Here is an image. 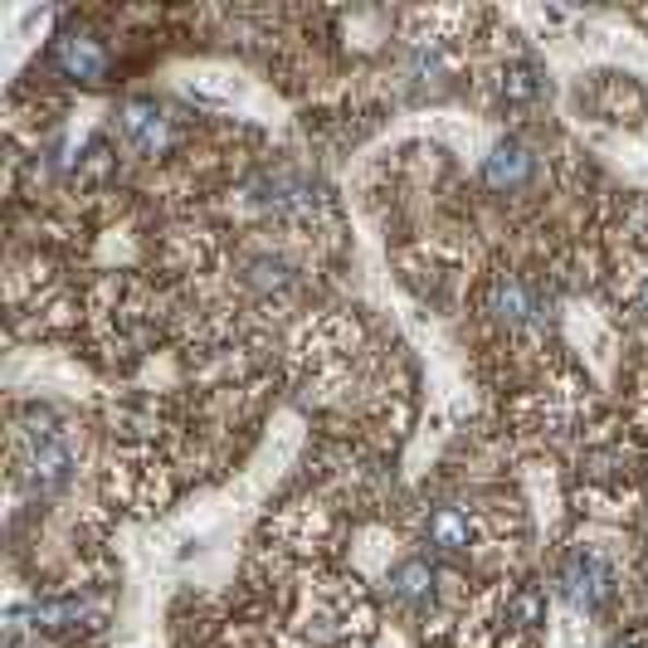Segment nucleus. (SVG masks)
Masks as SVG:
<instances>
[{
  "instance_id": "nucleus-7",
  "label": "nucleus",
  "mask_w": 648,
  "mask_h": 648,
  "mask_svg": "<svg viewBox=\"0 0 648 648\" xmlns=\"http://www.w3.org/2000/svg\"><path fill=\"white\" fill-rule=\"evenodd\" d=\"M385 585H391V600L410 614H430L434 600H439V571L424 556H405Z\"/></svg>"
},
{
  "instance_id": "nucleus-3",
  "label": "nucleus",
  "mask_w": 648,
  "mask_h": 648,
  "mask_svg": "<svg viewBox=\"0 0 648 648\" xmlns=\"http://www.w3.org/2000/svg\"><path fill=\"white\" fill-rule=\"evenodd\" d=\"M49 69L64 73L69 83L93 88V83H108V49H103V39L93 29L64 25L55 35V45H49Z\"/></svg>"
},
{
  "instance_id": "nucleus-4",
  "label": "nucleus",
  "mask_w": 648,
  "mask_h": 648,
  "mask_svg": "<svg viewBox=\"0 0 648 648\" xmlns=\"http://www.w3.org/2000/svg\"><path fill=\"white\" fill-rule=\"evenodd\" d=\"M537 176H541V152L527 137H503L483 161V185L488 191H497V195L531 191Z\"/></svg>"
},
{
  "instance_id": "nucleus-6",
  "label": "nucleus",
  "mask_w": 648,
  "mask_h": 648,
  "mask_svg": "<svg viewBox=\"0 0 648 648\" xmlns=\"http://www.w3.org/2000/svg\"><path fill=\"white\" fill-rule=\"evenodd\" d=\"M420 537L424 547L439 551V556H464L468 547H473V517L468 512H458L454 503H430L420 507Z\"/></svg>"
},
{
  "instance_id": "nucleus-5",
  "label": "nucleus",
  "mask_w": 648,
  "mask_h": 648,
  "mask_svg": "<svg viewBox=\"0 0 648 648\" xmlns=\"http://www.w3.org/2000/svg\"><path fill=\"white\" fill-rule=\"evenodd\" d=\"M488 312H493L497 327H507V332H531V327L541 322V312H547V298H541V288L527 284V278L497 274L493 288H488Z\"/></svg>"
},
{
  "instance_id": "nucleus-2",
  "label": "nucleus",
  "mask_w": 648,
  "mask_h": 648,
  "mask_svg": "<svg viewBox=\"0 0 648 648\" xmlns=\"http://www.w3.org/2000/svg\"><path fill=\"white\" fill-rule=\"evenodd\" d=\"M561 595H566L576 610L585 614H604L614 600V571L600 551L576 547L566 561H561Z\"/></svg>"
},
{
  "instance_id": "nucleus-1",
  "label": "nucleus",
  "mask_w": 648,
  "mask_h": 648,
  "mask_svg": "<svg viewBox=\"0 0 648 648\" xmlns=\"http://www.w3.org/2000/svg\"><path fill=\"white\" fill-rule=\"evenodd\" d=\"M112 132H118V142L128 146L132 156H142V161H156V156L171 146L176 137V122H171V108L156 98H132L118 108V118H112Z\"/></svg>"
}]
</instances>
